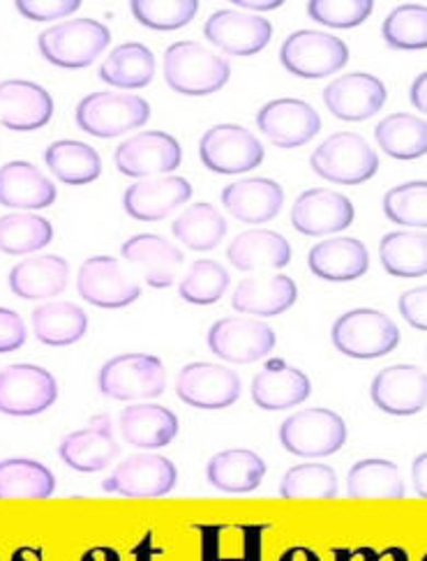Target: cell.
Returning <instances> with one entry per match:
<instances>
[{
    "label": "cell",
    "mask_w": 427,
    "mask_h": 561,
    "mask_svg": "<svg viewBox=\"0 0 427 561\" xmlns=\"http://www.w3.org/2000/svg\"><path fill=\"white\" fill-rule=\"evenodd\" d=\"M229 77V62L197 42H174L164 51V81L181 95H212L224 89Z\"/></svg>",
    "instance_id": "cell-1"
},
{
    "label": "cell",
    "mask_w": 427,
    "mask_h": 561,
    "mask_svg": "<svg viewBox=\"0 0 427 561\" xmlns=\"http://www.w3.org/2000/svg\"><path fill=\"white\" fill-rule=\"evenodd\" d=\"M39 54L62 70H81L112 45V31L95 19L62 21L39 33Z\"/></svg>",
    "instance_id": "cell-2"
},
{
    "label": "cell",
    "mask_w": 427,
    "mask_h": 561,
    "mask_svg": "<svg viewBox=\"0 0 427 561\" xmlns=\"http://www.w3.org/2000/svg\"><path fill=\"white\" fill-rule=\"evenodd\" d=\"M335 350L356 360H372L391 354L400 344L395 321L379 310L358 308L333 323Z\"/></svg>",
    "instance_id": "cell-3"
},
{
    "label": "cell",
    "mask_w": 427,
    "mask_h": 561,
    "mask_svg": "<svg viewBox=\"0 0 427 561\" xmlns=\"http://www.w3.org/2000/svg\"><path fill=\"white\" fill-rule=\"evenodd\" d=\"M310 167L324 181L337 185H360L377 174L379 158L360 135L337 133L314 150Z\"/></svg>",
    "instance_id": "cell-4"
},
{
    "label": "cell",
    "mask_w": 427,
    "mask_h": 561,
    "mask_svg": "<svg viewBox=\"0 0 427 561\" xmlns=\"http://www.w3.org/2000/svg\"><path fill=\"white\" fill-rule=\"evenodd\" d=\"M151 118V104L127 93H91L77 106V125L97 139H114Z\"/></svg>",
    "instance_id": "cell-5"
},
{
    "label": "cell",
    "mask_w": 427,
    "mask_h": 561,
    "mask_svg": "<svg viewBox=\"0 0 427 561\" xmlns=\"http://www.w3.org/2000/svg\"><path fill=\"white\" fill-rule=\"evenodd\" d=\"M100 391L120 402L160 398L166 388V370L158 356L123 354L106 360L97 377Z\"/></svg>",
    "instance_id": "cell-6"
},
{
    "label": "cell",
    "mask_w": 427,
    "mask_h": 561,
    "mask_svg": "<svg viewBox=\"0 0 427 561\" xmlns=\"http://www.w3.org/2000/svg\"><path fill=\"white\" fill-rule=\"evenodd\" d=\"M285 450L298 458H328L347 444V423L331 409H305L280 427Z\"/></svg>",
    "instance_id": "cell-7"
},
{
    "label": "cell",
    "mask_w": 427,
    "mask_h": 561,
    "mask_svg": "<svg viewBox=\"0 0 427 561\" xmlns=\"http://www.w3.org/2000/svg\"><path fill=\"white\" fill-rule=\"evenodd\" d=\"M285 70L301 79H324L349 62V47L324 31H296L280 49Z\"/></svg>",
    "instance_id": "cell-8"
},
{
    "label": "cell",
    "mask_w": 427,
    "mask_h": 561,
    "mask_svg": "<svg viewBox=\"0 0 427 561\" xmlns=\"http://www.w3.org/2000/svg\"><path fill=\"white\" fill-rule=\"evenodd\" d=\"M264 146L241 125H216L199 141V158L212 174H247L264 162Z\"/></svg>",
    "instance_id": "cell-9"
},
{
    "label": "cell",
    "mask_w": 427,
    "mask_h": 561,
    "mask_svg": "<svg viewBox=\"0 0 427 561\" xmlns=\"http://www.w3.org/2000/svg\"><path fill=\"white\" fill-rule=\"evenodd\" d=\"M58 400L54 375L39 365L19 363L0 370V414L37 416Z\"/></svg>",
    "instance_id": "cell-10"
},
{
    "label": "cell",
    "mask_w": 427,
    "mask_h": 561,
    "mask_svg": "<svg viewBox=\"0 0 427 561\" xmlns=\"http://www.w3.org/2000/svg\"><path fill=\"white\" fill-rule=\"evenodd\" d=\"M79 296L95 308L120 310L141 296L139 279L127 273L114 256H91L77 273Z\"/></svg>",
    "instance_id": "cell-11"
},
{
    "label": "cell",
    "mask_w": 427,
    "mask_h": 561,
    "mask_svg": "<svg viewBox=\"0 0 427 561\" xmlns=\"http://www.w3.org/2000/svg\"><path fill=\"white\" fill-rule=\"evenodd\" d=\"M176 481L178 471L169 458L160 453H137L123 460L102 488L130 500H155L174 490Z\"/></svg>",
    "instance_id": "cell-12"
},
{
    "label": "cell",
    "mask_w": 427,
    "mask_h": 561,
    "mask_svg": "<svg viewBox=\"0 0 427 561\" xmlns=\"http://www.w3.org/2000/svg\"><path fill=\"white\" fill-rule=\"evenodd\" d=\"M116 167L123 176L130 179H155L164 174H174L183 162L181 144L160 129L125 139L116 148Z\"/></svg>",
    "instance_id": "cell-13"
},
{
    "label": "cell",
    "mask_w": 427,
    "mask_h": 561,
    "mask_svg": "<svg viewBox=\"0 0 427 561\" xmlns=\"http://www.w3.org/2000/svg\"><path fill=\"white\" fill-rule=\"evenodd\" d=\"M277 344L275 331L264 321L229 317L216 321L208 331V347L222 360L229 363H256L266 358Z\"/></svg>",
    "instance_id": "cell-14"
},
{
    "label": "cell",
    "mask_w": 427,
    "mask_h": 561,
    "mask_svg": "<svg viewBox=\"0 0 427 561\" xmlns=\"http://www.w3.org/2000/svg\"><path fill=\"white\" fill-rule=\"evenodd\" d=\"M256 127L262 135L277 148H298L310 144L319 129H322V118H319L312 104L296 100V98H280L264 104L259 114H256Z\"/></svg>",
    "instance_id": "cell-15"
},
{
    "label": "cell",
    "mask_w": 427,
    "mask_h": 561,
    "mask_svg": "<svg viewBox=\"0 0 427 561\" xmlns=\"http://www.w3.org/2000/svg\"><path fill=\"white\" fill-rule=\"evenodd\" d=\"M176 396L197 409H227L241 398V377L218 363H189L176 379Z\"/></svg>",
    "instance_id": "cell-16"
},
{
    "label": "cell",
    "mask_w": 427,
    "mask_h": 561,
    "mask_svg": "<svg viewBox=\"0 0 427 561\" xmlns=\"http://www.w3.org/2000/svg\"><path fill=\"white\" fill-rule=\"evenodd\" d=\"M389 91L377 77L366 72H351L331 81L324 89L326 110L337 121L360 123L377 116L386 104Z\"/></svg>",
    "instance_id": "cell-17"
},
{
    "label": "cell",
    "mask_w": 427,
    "mask_h": 561,
    "mask_svg": "<svg viewBox=\"0 0 427 561\" xmlns=\"http://www.w3.org/2000/svg\"><path fill=\"white\" fill-rule=\"evenodd\" d=\"M204 35L210 45L229 56H254L266 49L273 37V26L266 19L250 12L220 10L206 21Z\"/></svg>",
    "instance_id": "cell-18"
},
{
    "label": "cell",
    "mask_w": 427,
    "mask_h": 561,
    "mask_svg": "<svg viewBox=\"0 0 427 561\" xmlns=\"http://www.w3.org/2000/svg\"><path fill=\"white\" fill-rule=\"evenodd\" d=\"M54 118V98L35 81H0V125L12 133H33Z\"/></svg>",
    "instance_id": "cell-19"
},
{
    "label": "cell",
    "mask_w": 427,
    "mask_h": 561,
    "mask_svg": "<svg viewBox=\"0 0 427 561\" xmlns=\"http://www.w3.org/2000/svg\"><path fill=\"white\" fill-rule=\"evenodd\" d=\"M356 210L349 197L331 190H305L293 202L291 225L303 236H328L351 227Z\"/></svg>",
    "instance_id": "cell-20"
},
{
    "label": "cell",
    "mask_w": 427,
    "mask_h": 561,
    "mask_svg": "<svg viewBox=\"0 0 427 561\" xmlns=\"http://www.w3.org/2000/svg\"><path fill=\"white\" fill-rule=\"evenodd\" d=\"M372 402L391 416H414L427 402V375L418 365H391L372 381Z\"/></svg>",
    "instance_id": "cell-21"
},
{
    "label": "cell",
    "mask_w": 427,
    "mask_h": 561,
    "mask_svg": "<svg viewBox=\"0 0 427 561\" xmlns=\"http://www.w3.org/2000/svg\"><path fill=\"white\" fill-rule=\"evenodd\" d=\"M192 197V185L181 176H155L130 185L123 194V208L135 220L158 222L178 210Z\"/></svg>",
    "instance_id": "cell-22"
},
{
    "label": "cell",
    "mask_w": 427,
    "mask_h": 561,
    "mask_svg": "<svg viewBox=\"0 0 427 561\" xmlns=\"http://www.w3.org/2000/svg\"><path fill=\"white\" fill-rule=\"evenodd\" d=\"M120 254L137 266L143 283L151 289H166L176 283L185 262L183 252L158 233H139L125 241Z\"/></svg>",
    "instance_id": "cell-23"
},
{
    "label": "cell",
    "mask_w": 427,
    "mask_h": 561,
    "mask_svg": "<svg viewBox=\"0 0 427 561\" xmlns=\"http://www.w3.org/2000/svg\"><path fill=\"white\" fill-rule=\"evenodd\" d=\"M118 444L112 433L109 416H95L89 427L70 433L58 446V456L68 467L81 473H95L118 458Z\"/></svg>",
    "instance_id": "cell-24"
},
{
    "label": "cell",
    "mask_w": 427,
    "mask_h": 561,
    "mask_svg": "<svg viewBox=\"0 0 427 561\" xmlns=\"http://www.w3.org/2000/svg\"><path fill=\"white\" fill-rule=\"evenodd\" d=\"M222 204L236 220L264 225L280 215L285 190L270 179H241L224 187Z\"/></svg>",
    "instance_id": "cell-25"
},
{
    "label": "cell",
    "mask_w": 427,
    "mask_h": 561,
    "mask_svg": "<svg viewBox=\"0 0 427 561\" xmlns=\"http://www.w3.org/2000/svg\"><path fill=\"white\" fill-rule=\"evenodd\" d=\"M58 197L51 179L24 160L0 167V206L14 210L49 208Z\"/></svg>",
    "instance_id": "cell-26"
},
{
    "label": "cell",
    "mask_w": 427,
    "mask_h": 561,
    "mask_svg": "<svg viewBox=\"0 0 427 561\" xmlns=\"http://www.w3.org/2000/svg\"><path fill=\"white\" fill-rule=\"evenodd\" d=\"M312 383L305 373L289 368L285 360H268L252 379V400L266 412H285L310 398Z\"/></svg>",
    "instance_id": "cell-27"
},
{
    "label": "cell",
    "mask_w": 427,
    "mask_h": 561,
    "mask_svg": "<svg viewBox=\"0 0 427 561\" xmlns=\"http://www.w3.org/2000/svg\"><path fill=\"white\" fill-rule=\"evenodd\" d=\"M298 287L289 275H262L239 283L231 296V308L254 317H275L293 308Z\"/></svg>",
    "instance_id": "cell-28"
},
{
    "label": "cell",
    "mask_w": 427,
    "mask_h": 561,
    "mask_svg": "<svg viewBox=\"0 0 427 561\" xmlns=\"http://www.w3.org/2000/svg\"><path fill=\"white\" fill-rule=\"evenodd\" d=\"M308 266L328 283H351L368 273L370 252L358 239H328L310 250Z\"/></svg>",
    "instance_id": "cell-29"
},
{
    "label": "cell",
    "mask_w": 427,
    "mask_h": 561,
    "mask_svg": "<svg viewBox=\"0 0 427 561\" xmlns=\"http://www.w3.org/2000/svg\"><path fill=\"white\" fill-rule=\"evenodd\" d=\"M118 423L123 439L143 450L164 448L178 435L176 414L162 404H130Z\"/></svg>",
    "instance_id": "cell-30"
},
{
    "label": "cell",
    "mask_w": 427,
    "mask_h": 561,
    "mask_svg": "<svg viewBox=\"0 0 427 561\" xmlns=\"http://www.w3.org/2000/svg\"><path fill=\"white\" fill-rule=\"evenodd\" d=\"M70 266L62 256L39 254L10 271V289L19 298L47 300L66 291Z\"/></svg>",
    "instance_id": "cell-31"
},
{
    "label": "cell",
    "mask_w": 427,
    "mask_h": 561,
    "mask_svg": "<svg viewBox=\"0 0 427 561\" xmlns=\"http://www.w3.org/2000/svg\"><path fill=\"white\" fill-rule=\"evenodd\" d=\"M208 483L227 494H247L262 485L266 462L247 448H229L212 456L206 467Z\"/></svg>",
    "instance_id": "cell-32"
},
{
    "label": "cell",
    "mask_w": 427,
    "mask_h": 561,
    "mask_svg": "<svg viewBox=\"0 0 427 561\" xmlns=\"http://www.w3.org/2000/svg\"><path fill=\"white\" fill-rule=\"evenodd\" d=\"M227 256L239 271L285 268L291 262V248L280 233L268 229H250L231 241Z\"/></svg>",
    "instance_id": "cell-33"
},
{
    "label": "cell",
    "mask_w": 427,
    "mask_h": 561,
    "mask_svg": "<svg viewBox=\"0 0 427 561\" xmlns=\"http://www.w3.org/2000/svg\"><path fill=\"white\" fill-rule=\"evenodd\" d=\"M155 77V56L141 42H125L102 62L100 79L116 89H146Z\"/></svg>",
    "instance_id": "cell-34"
},
{
    "label": "cell",
    "mask_w": 427,
    "mask_h": 561,
    "mask_svg": "<svg viewBox=\"0 0 427 561\" xmlns=\"http://www.w3.org/2000/svg\"><path fill=\"white\" fill-rule=\"evenodd\" d=\"M33 331L47 347H70L89 331V317L68 300L42 304L33 310Z\"/></svg>",
    "instance_id": "cell-35"
},
{
    "label": "cell",
    "mask_w": 427,
    "mask_h": 561,
    "mask_svg": "<svg viewBox=\"0 0 427 561\" xmlns=\"http://www.w3.org/2000/svg\"><path fill=\"white\" fill-rule=\"evenodd\" d=\"M407 494L395 462L370 458L356 462L347 473V497L351 500H402Z\"/></svg>",
    "instance_id": "cell-36"
},
{
    "label": "cell",
    "mask_w": 427,
    "mask_h": 561,
    "mask_svg": "<svg viewBox=\"0 0 427 561\" xmlns=\"http://www.w3.org/2000/svg\"><path fill=\"white\" fill-rule=\"evenodd\" d=\"M45 162L51 174L66 185H89L100 179L102 160L91 144L60 139L45 150Z\"/></svg>",
    "instance_id": "cell-37"
},
{
    "label": "cell",
    "mask_w": 427,
    "mask_h": 561,
    "mask_svg": "<svg viewBox=\"0 0 427 561\" xmlns=\"http://www.w3.org/2000/svg\"><path fill=\"white\" fill-rule=\"evenodd\" d=\"M56 492L51 469L28 458L0 462V500H49Z\"/></svg>",
    "instance_id": "cell-38"
},
{
    "label": "cell",
    "mask_w": 427,
    "mask_h": 561,
    "mask_svg": "<svg viewBox=\"0 0 427 561\" xmlns=\"http://www.w3.org/2000/svg\"><path fill=\"white\" fill-rule=\"evenodd\" d=\"M227 220L222 213L206 202L187 206L171 225L176 239L195 252L216 250L227 236Z\"/></svg>",
    "instance_id": "cell-39"
},
{
    "label": "cell",
    "mask_w": 427,
    "mask_h": 561,
    "mask_svg": "<svg viewBox=\"0 0 427 561\" xmlns=\"http://www.w3.org/2000/svg\"><path fill=\"white\" fill-rule=\"evenodd\" d=\"M379 148L393 160H418L427 153L425 118L412 114H393L374 127Z\"/></svg>",
    "instance_id": "cell-40"
},
{
    "label": "cell",
    "mask_w": 427,
    "mask_h": 561,
    "mask_svg": "<svg viewBox=\"0 0 427 561\" xmlns=\"http://www.w3.org/2000/svg\"><path fill=\"white\" fill-rule=\"evenodd\" d=\"M379 259L395 277H423L427 273L425 231H391L379 243Z\"/></svg>",
    "instance_id": "cell-41"
},
{
    "label": "cell",
    "mask_w": 427,
    "mask_h": 561,
    "mask_svg": "<svg viewBox=\"0 0 427 561\" xmlns=\"http://www.w3.org/2000/svg\"><path fill=\"white\" fill-rule=\"evenodd\" d=\"M54 241V227L35 213H8L0 218V252L31 254Z\"/></svg>",
    "instance_id": "cell-42"
},
{
    "label": "cell",
    "mask_w": 427,
    "mask_h": 561,
    "mask_svg": "<svg viewBox=\"0 0 427 561\" xmlns=\"http://www.w3.org/2000/svg\"><path fill=\"white\" fill-rule=\"evenodd\" d=\"M381 35L397 51H420L427 47V5L402 3L383 19Z\"/></svg>",
    "instance_id": "cell-43"
},
{
    "label": "cell",
    "mask_w": 427,
    "mask_h": 561,
    "mask_svg": "<svg viewBox=\"0 0 427 561\" xmlns=\"http://www.w3.org/2000/svg\"><path fill=\"white\" fill-rule=\"evenodd\" d=\"M229 273L222 264L212 259H199L189 266L183 283L178 285V294L185 304L192 306H212L224 296L229 289Z\"/></svg>",
    "instance_id": "cell-44"
},
{
    "label": "cell",
    "mask_w": 427,
    "mask_h": 561,
    "mask_svg": "<svg viewBox=\"0 0 427 561\" xmlns=\"http://www.w3.org/2000/svg\"><path fill=\"white\" fill-rule=\"evenodd\" d=\"M285 500H335L337 473L326 465L291 467L280 483Z\"/></svg>",
    "instance_id": "cell-45"
},
{
    "label": "cell",
    "mask_w": 427,
    "mask_h": 561,
    "mask_svg": "<svg viewBox=\"0 0 427 561\" xmlns=\"http://www.w3.org/2000/svg\"><path fill=\"white\" fill-rule=\"evenodd\" d=\"M383 213L386 218L402 227L423 229L427 227V183L414 181L386 192L383 197Z\"/></svg>",
    "instance_id": "cell-46"
},
{
    "label": "cell",
    "mask_w": 427,
    "mask_h": 561,
    "mask_svg": "<svg viewBox=\"0 0 427 561\" xmlns=\"http://www.w3.org/2000/svg\"><path fill=\"white\" fill-rule=\"evenodd\" d=\"M197 0H135L132 14L151 31H178L197 16Z\"/></svg>",
    "instance_id": "cell-47"
},
{
    "label": "cell",
    "mask_w": 427,
    "mask_h": 561,
    "mask_svg": "<svg viewBox=\"0 0 427 561\" xmlns=\"http://www.w3.org/2000/svg\"><path fill=\"white\" fill-rule=\"evenodd\" d=\"M374 10L372 0H310L308 14L312 21L331 28H356Z\"/></svg>",
    "instance_id": "cell-48"
},
{
    "label": "cell",
    "mask_w": 427,
    "mask_h": 561,
    "mask_svg": "<svg viewBox=\"0 0 427 561\" xmlns=\"http://www.w3.org/2000/svg\"><path fill=\"white\" fill-rule=\"evenodd\" d=\"M14 8L19 10V14L33 21H54L74 14L81 3L79 0H16Z\"/></svg>",
    "instance_id": "cell-49"
},
{
    "label": "cell",
    "mask_w": 427,
    "mask_h": 561,
    "mask_svg": "<svg viewBox=\"0 0 427 561\" xmlns=\"http://www.w3.org/2000/svg\"><path fill=\"white\" fill-rule=\"evenodd\" d=\"M26 323L14 310L0 308V354H10L24 347Z\"/></svg>",
    "instance_id": "cell-50"
},
{
    "label": "cell",
    "mask_w": 427,
    "mask_h": 561,
    "mask_svg": "<svg viewBox=\"0 0 427 561\" xmlns=\"http://www.w3.org/2000/svg\"><path fill=\"white\" fill-rule=\"evenodd\" d=\"M400 314L404 321H409L416 331H427V291L425 287H416L404 291L397 300Z\"/></svg>",
    "instance_id": "cell-51"
},
{
    "label": "cell",
    "mask_w": 427,
    "mask_h": 561,
    "mask_svg": "<svg viewBox=\"0 0 427 561\" xmlns=\"http://www.w3.org/2000/svg\"><path fill=\"white\" fill-rule=\"evenodd\" d=\"M427 453L423 450L420 456L414 460V467H412V477H414V488H416V494L418 497H427Z\"/></svg>",
    "instance_id": "cell-52"
},
{
    "label": "cell",
    "mask_w": 427,
    "mask_h": 561,
    "mask_svg": "<svg viewBox=\"0 0 427 561\" xmlns=\"http://www.w3.org/2000/svg\"><path fill=\"white\" fill-rule=\"evenodd\" d=\"M412 104L418 112H427V72L418 75L412 83Z\"/></svg>",
    "instance_id": "cell-53"
},
{
    "label": "cell",
    "mask_w": 427,
    "mask_h": 561,
    "mask_svg": "<svg viewBox=\"0 0 427 561\" xmlns=\"http://www.w3.org/2000/svg\"><path fill=\"white\" fill-rule=\"evenodd\" d=\"M277 561H322V557L308 546H293V548H287Z\"/></svg>",
    "instance_id": "cell-54"
},
{
    "label": "cell",
    "mask_w": 427,
    "mask_h": 561,
    "mask_svg": "<svg viewBox=\"0 0 427 561\" xmlns=\"http://www.w3.org/2000/svg\"><path fill=\"white\" fill-rule=\"evenodd\" d=\"M233 8H245V10H250V14L254 12H266V10H277V8H282V0H266V3H256V0H233L231 3Z\"/></svg>",
    "instance_id": "cell-55"
},
{
    "label": "cell",
    "mask_w": 427,
    "mask_h": 561,
    "mask_svg": "<svg viewBox=\"0 0 427 561\" xmlns=\"http://www.w3.org/2000/svg\"><path fill=\"white\" fill-rule=\"evenodd\" d=\"M383 557H389V561H409L407 552H404L402 548H391L389 552H383Z\"/></svg>",
    "instance_id": "cell-56"
}]
</instances>
